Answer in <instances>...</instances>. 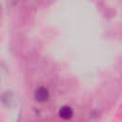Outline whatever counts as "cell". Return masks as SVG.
<instances>
[{
    "label": "cell",
    "mask_w": 122,
    "mask_h": 122,
    "mask_svg": "<svg viewBox=\"0 0 122 122\" xmlns=\"http://www.w3.org/2000/svg\"><path fill=\"white\" fill-rule=\"evenodd\" d=\"M34 98L38 102H46L50 98L49 90L45 87H39L34 92Z\"/></svg>",
    "instance_id": "1"
},
{
    "label": "cell",
    "mask_w": 122,
    "mask_h": 122,
    "mask_svg": "<svg viewBox=\"0 0 122 122\" xmlns=\"http://www.w3.org/2000/svg\"><path fill=\"white\" fill-rule=\"evenodd\" d=\"M58 114H59V116H60L61 118H63V119H65V120H69V119H71V118L72 117V115H73V111H72V109H71V107H69V106H63V107L60 108V110H59V112H58Z\"/></svg>",
    "instance_id": "2"
}]
</instances>
